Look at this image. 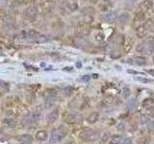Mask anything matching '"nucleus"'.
Returning a JSON list of instances; mask_svg holds the SVG:
<instances>
[{
  "label": "nucleus",
  "mask_w": 154,
  "mask_h": 144,
  "mask_svg": "<svg viewBox=\"0 0 154 144\" xmlns=\"http://www.w3.org/2000/svg\"><path fill=\"white\" fill-rule=\"evenodd\" d=\"M40 33L36 30H29L27 32V38H26V41H28L29 42H32V43H36V41H37V38L40 37Z\"/></svg>",
  "instance_id": "nucleus-10"
},
{
  "label": "nucleus",
  "mask_w": 154,
  "mask_h": 144,
  "mask_svg": "<svg viewBox=\"0 0 154 144\" xmlns=\"http://www.w3.org/2000/svg\"><path fill=\"white\" fill-rule=\"evenodd\" d=\"M26 38H27V32L23 31V30L20 31V32H18V34L15 36V38H16V40H18V41L26 40Z\"/></svg>",
  "instance_id": "nucleus-20"
},
{
  "label": "nucleus",
  "mask_w": 154,
  "mask_h": 144,
  "mask_svg": "<svg viewBox=\"0 0 154 144\" xmlns=\"http://www.w3.org/2000/svg\"><path fill=\"white\" fill-rule=\"evenodd\" d=\"M64 119L68 124H77L82 121V115L78 113H68L65 114Z\"/></svg>",
  "instance_id": "nucleus-6"
},
{
  "label": "nucleus",
  "mask_w": 154,
  "mask_h": 144,
  "mask_svg": "<svg viewBox=\"0 0 154 144\" xmlns=\"http://www.w3.org/2000/svg\"><path fill=\"white\" fill-rule=\"evenodd\" d=\"M138 80L141 81V82H143V83H149L150 80H147V79H140V78H138Z\"/></svg>",
  "instance_id": "nucleus-36"
},
{
  "label": "nucleus",
  "mask_w": 154,
  "mask_h": 144,
  "mask_svg": "<svg viewBox=\"0 0 154 144\" xmlns=\"http://www.w3.org/2000/svg\"><path fill=\"white\" fill-rule=\"evenodd\" d=\"M58 116H59V110L58 109H55L53 110L50 113H48L47 114V116H46V120H47V122L48 123H54L55 121H56L58 119Z\"/></svg>",
  "instance_id": "nucleus-11"
},
{
  "label": "nucleus",
  "mask_w": 154,
  "mask_h": 144,
  "mask_svg": "<svg viewBox=\"0 0 154 144\" xmlns=\"http://www.w3.org/2000/svg\"><path fill=\"white\" fill-rule=\"evenodd\" d=\"M104 38H105V36H104V34H102V33H97L96 35V40L98 42H102L104 41Z\"/></svg>",
  "instance_id": "nucleus-28"
},
{
  "label": "nucleus",
  "mask_w": 154,
  "mask_h": 144,
  "mask_svg": "<svg viewBox=\"0 0 154 144\" xmlns=\"http://www.w3.org/2000/svg\"><path fill=\"white\" fill-rule=\"evenodd\" d=\"M38 15V11L35 7H28L26 8L23 13H22V16L25 20H27L29 22H33L37 19Z\"/></svg>",
  "instance_id": "nucleus-4"
},
{
  "label": "nucleus",
  "mask_w": 154,
  "mask_h": 144,
  "mask_svg": "<svg viewBox=\"0 0 154 144\" xmlns=\"http://www.w3.org/2000/svg\"><path fill=\"white\" fill-rule=\"evenodd\" d=\"M130 94H131L130 88L128 87H125L123 88V97L125 98V99H127V98L130 96Z\"/></svg>",
  "instance_id": "nucleus-29"
},
{
  "label": "nucleus",
  "mask_w": 154,
  "mask_h": 144,
  "mask_svg": "<svg viewBox=\"0 0 154 144\" xmlns=\"http://www.w3.org/2000/svg\"><path fill=\"white\" fill-rule=\"evenodd\" d=\"M49 41V38L47 36L45 35H40V37L37 38V41H36V43H45V42H47Z\"/></svg>",
  "instance_id": "nucleus-22"
},
{
  "label": "nucleus",
  "mask_w": 154,
  "mask_h": 144,
  "mask_svg": "<svg viewBox=\"0 0 154 144\" xmlns=\"http://www.w3.org/2000/svg\"><path fill=\"white\" fill-rule=\"evenodd\" d=\"M65 136H67V131L63 127H59V128L52 131L50 137H49V141L51 144H56L58 142L62 141Z\"/></svg>",
  "instance_id": "nucleus-2"
},
{
  "label": "nucleus",
  "mask_w": 154,
  "mask_h": 144,
  "mask_svg": "<svg viewBox=\"0 0 154 144\" xmlns=\"http://www.w3.org/2000/svg\"><path fill=\"white\" fill-rule=\"evenodd\" d=\"M19 140H20L22 143L29 144L30 142H32V136L30 135H22L19 136Z\"/></svg>",
  "instance_id": "nucleus-19"
},
{
  "label": "nucleus",
  "mask_w": 154,
  "mask_h": 144,
  "mask_svg": "<svg viewBox=\"0 0 154 144\" xmlns=\"http://www.w3.org/2000/svg\"><path fill=\"white\" fill-rule=\"evenodd\" d=\"M79 137L85 142H94L100 139V133L93 129H85L79 134Z\"/></svg>",
  "instance_id": "nucleus-1"
},
{
  "label": "nucleus",
  "mask_w": 154,
  "mask_h": 144,
  "mask_svg": "<svg viewBox=\"0 0 154 144\" xmlns=\"http://www.w3.org/2000/svg\"><path fill=\"white\" fill-rule=\"evenodd\" d=\"M76 65H77V66H78V67H80L82 64H81V63H77V64H76Z\"/></svg>",
  "instance_id": "nucleus-39"
},
{
  "label": "nucleus",
  "mask_w": 154,
  "mask_h": 144,
  "mask_svg": "<svg viewBox=\"0 0 154 144\" xmlns=\"http://www.w3.org/2000/svg\"><path fill=\"white\" fill-rule=\"evenodd\" d=\"M153 103H154V100L152 99V98H147V99H146L143 102V107H148V108H150V106H151V105H153Z\"/></svg>",
  "instance_id": "nucleus-26"
},
{
  "label": "nucleus",
  "mask_w": 154,
  "mask_h": 144,
  "mask_svg": "<svg viewBox=\"0 0 154 144\" xmlns=\"http://www.w3.org/2000/svg\"><path fill=\"white\" fill-rule=\"evenodd\" d=\"M146 34H147V30H146V28L145 25H140L139 27H137L136 35H137V37H138V38H145L146 36Z\"/></svg>",
  "instance_id": "nucleus-13"
},
{
  "label": "nucleus",
  "mask_w": 154,
  "mask_h": 144,
  "mask_svg": "<svg viewBox=\"0 0 154 144\" xmlns=\"http://www.w3.org/2000/svg\"><path fill=\"white\" fill-rule=\"evenodd\" d=\"M122 144H132V140L130 138H123Z\"/></svg>",
  "instance_id": "nucleus-35"
},
{
  "label": "nucleus",
  "mask_w": 154,
  "mask_h": 144,
  "mask_svg": "<svg viewBox=\"0 0 154 144\" xmlns=\"http://www.w3.org/2000/svg\"><path fill=\"white\" fill-rule=\"evenodd\" d=\"M143 20H145V15H143V13H139V14L136 15L135 21L142 22V21H143Z\"/></svg>",
  "instance_id": "nucleus-30"
},
{
  "label": "nucleus",
  "mask_w": 154,
  "mask_h": 144,
  "mask_svg": "<svg viewBox=\"0 0 154 144\" xmlns=\"http://www.w3.org/2000/svg\"><path fill=\"white\" fill-rule=\"evenodd\" d=\"M40 120V113H29L24 116L23 123L26 126H33L35 124L38 123V121Z\"/></svg>",
  "instance_id": "nucleus-5"
},
{
  "label": "nucleus",
  "mask_w": 154,
  "mask_h": 144,
  "mask_svg": "<svg viewBox=\"0 0 154 144\" xmlns=\"http://www.w3.org/2000/svg\"><path fill=\"white\" fill-rule=\"evenodd\" d=\"M122 140H123V137L122 136L115 135L110 138L109 142H110V144H122Z\"/></svg>",
  "instance_id": "nucleus-16"
},
{
  "label": "nucleus",
  "mask_w": 154,
  "mask_h": 144,
  "mask_svg": "<svg viewBox=\"0 0 154 144\" xmlns=\"http://www.w3.org/2000/svg\"><path fill=\"white\" fill-rule=\"evenodd\" d=\"M148 74H150L151 76H154V69H149L148 70Z\"/></svg>",
  "instance_id": "nucleus-37"
},
{
  "label": "nucleus",
  "mask_w": 154,
  "mask_h": 144,
  "mask_svg": "<svg viewBox=\"0 0 154 144\" xmlns=\"http://www.w3.org/2000/svg\"><path fill=\"white\" fill-rule=\"evenodd\" d=\"M12 19V16L9 13L4 9H0V21L9 22Z\"/></svg>",
  "instance_id": "nucleus-12"
},
{
  "label": "nucleus",
  "mask_w": 154,
  "mask_h": 144,
  "mask_svg": "<svg viewBox=\"0 0 154 144\" xmlns=\"http://www.w3.org/2000/svg\"><path fill=\"white\" fill-rule=\"evenodd\" d=\"M93 76H94V78H97V76H98V75H97V74H96V75H94H94H93Z\"/></svg>",
  "instance_id": "nucleus-40"
},
{
  "label": "nucleus",
  "mask_w": 154,
  "mask_h": 144,
  "mask_svg": "<svg viewBox=\"0 0 154 144\" xmlns=\"http://www.w3.org/2000/svg\"><path fill=\"white\" fill-rule=\"evenodd\" d=\"M98 118H99V114H98V113H91L90 115L87 117V121L91 124H94L98 120Z\"/></svg>",
  "instance_id": "nucleus-17"
},
{
  "label": "nucleus",
  "mask_w": 154,
  "mask_h": 144,
  "mask_svg": "<svg viewBox=\"0 0 154 144\" xmlns=\"http://www.w3.org/2000/svg\"><path fill=\"white\" fill-rule=\"evenodd\" d=\"M65 70L70 71V70H72V67H65Z\"/></svg>",
  "instance_id": "nucleus-38"
},
{
  "label": "nucleus",
  "mask_w": 154,
  "mask_h": 144,
  "mask_svg": "<svg viewBox=\"0 0 154 144\" xmlns=\"http://www.w3.org/2000/svg\"><path fill=\"white\" fill-rule=\"evenodd\" d=\"M149 122V118L148 116L146 115V114H142L140 117V123L141 124H147Z\"/></svg>",
  "instance_id": "nucleus-27"
},
{
  "label": "nucleus",
  "mask_w": 154,
  "mask_h": 144,
  "mask_svg": "<svg viewBox=\"0 0 154 144\" xmlns=\"http://www.w3.org/2000/svg\"><path fill=\"white\" fill-rule=\"evenodd\" d=\"M72 93V88L71 87H65L63 90V94H65V96H70Z\"/></svg>",
  "instance_id": "nucleus-31"
},
{
  "label": "nucleus",
  "mask_w": 154,
  "mask_h": 144,
  "mask_svg": "<svg viewBox=\"0 0 154 144\" xmlns=\"http://www.w3.org/2000/svg\"><path fill=\"white\" fill-rule=\"evenodd\" d=\"M37 138L39 140H44V139H46V137H47V134L44 132V131H40L38 134H37Z\"/></svg>",
  "instance_id": "nucleus-23"
},
{
  "label": "nucleus",
  "mask_w": 154,
  "mask_h": 144,
  "mask_svg": "<svg viewBox=\"0 0 154 144\" xmlns=\"http://www.w3.org/2000/svg\"><path fill=\"white\" fill-rule=\"evenodd\" d=\"M145 26H146L147 31L154 33V21L152 20V19H148V20L146 21V23Z\"/></svg>",
  "instance_id": "nucleus-21"
},
{
  "label": "nucleus",
  "mask_w": 154,
  "mask_h": 144,
  "mask_svg": "<svg viewBox=\"0 0 154 144\" xmlns=\"http://www.w3.org/2000/svg\"><path fill=\"white\" fill-rule=\"evenodd\" d=\"M142 7L143 10H146V11H148V10H151L153 7V3L151 0H145V1H143L142 3Z\"/></svg>",
  "instance_id": "nucleus-18"
},
{
  "label": "nucleus",
  "mask_w": 154,
  "mask_h": 144,
  "mask_svg": "<svg viewBox=\"0 0 154 144\" xmlns=\"http://www.w3.org/2000/svg\"><path fill=\"white\" fill-rule=\"evenodd\" d=\"M127 64H136V65H146L148 64V60L143 56H134L127 59Z\"/></svg>",
  "instance_id": "nucleus-8"
},
{
  "label": "nucleus",
  "mask_w": 154,
  "mask_h": 144,
  "mask_svg": "<svg viewBox=\"0 0 154 144\" xmlns=\"http://www.w3.org/2000/svg\"><path fill=\"white\" fill-rule=\"evenodd\" d=\"M146 42H149V43L151 44H154V36H150V37H148L146 38Z\"/></svg>",
  "instance_id": "nucleus-34"
},
{
  "label": "nucleus",
  "mask_w": 154,
  "mask_h": 144,
  "mask_svg": "<svg viewBox=\"0 0 154 144\" xmlns=\"http://www.w3.org/2000/svg\"><path fill=\"white\" fill-rule=\"evenodd\" d=\"M147 129L150 131H154V121H149L147 123Z\"/></svg>",
  "instance_id": "nucleus-33"
},
{
  "label": "nucleus",
  "mask_w": 154,
  "mask_h": 144,
  "mask_svg": "<svg viewBox=\"0 0 154 144\" xmlns=\"http://www.w3.org/2000/svg\"><path fill=\"white\" fill-rule=\"evenodd\" d=\"M91 79V77H90V75H84V76H82L80 79H79V81L80 82H84V83H86V82H88Z\"/></svg>",
  "instance_id": "nucleus-32"
},
{
  "label": "nucleus",
  "mask_w": 154,
  "mask_h": 144,
  "mask_svg": "<svg viewBox=\"0 0 154 144\" xmlns=\"http://www.w3.org/2000/svg\"><path fill=\"white\" fill-rule=\"evenodd\" d=\"M102 17H103V20L106 21L107 23H114V22L117 20V16L116 13H115V12L108 11V12H106L105 14L103 15Z\"/></svg>",
  "instance_id": "nucleus-9"
},
{
  "label": "nucleus",
  "mask_w": 154,
  "mask_h": 144,
  "mask_svg": "<svg viewBox=\"0 0 154 144\" xmlns=\"http://www.w3.org/2000/svg\"><path fill=\"white\" fill-rule=\"evenodd\" d=\"M55 102H56V92L55 91L49 90V92L47 91L46 95H45L44 98V106L46 109H50L55 105Z\"/></svg>",
  "instance_id": "nucleus-7"
},
{
  "label": "nucleus",
  "mask_w": 154,
  "mask_h": 144,
  "mask_svg": "<svg viewBox=\"0 0 154 144\" xmlns=\"http://www.w3.org/2000/svg\"><path fill=\"white\" fill-rule=\"evenodd\" d=\"M136 51L140 54L143 55H153L154 54V44L149 43V42L143 41L142 43H139L136 46Z\"/></svg>",
  "instance_id": "nucleus-3"
},
{
  "label": "nucleus",
  "mask_w": 154,
  "mask_h": 144,
  "mask_svg": "<svg viewBox=\"0 0 154 144\" xmlns=\"http://www.w3.org/2000/svg\"><path fill=\"white\" fill-rule=\"evenodd\" d=\"M104 105H107V106H109V105H111L113 102H114V97L113 96H107L104 98V100L102 101Z\"/></svg>",
  "instance_id": "nucleus-25"
},
{
  "label": "nucleus",
  "mask_w": 154,
  "mask_h": 144,
  "mask_svg": "<svg viewBox=\"0 0 154 144\" xmlns=\"http://www.w3.org/2000/svg\"><path fill=\"white\" fill-rule=\"evenodd\" d=\"M139 102L137 101L136 98H132V99H129L126 102V107L129 110H135L138 107Z\"/></svg>",
  "instance_id": "nucleus-14"
},
{
  "label": "nucleus",
  "mask_w": 154,
  "mask_h": 144,
  "mask_svg": "<svg viewBox=\"0 0 154 144\" xmlns=\"http://www.w3.org/2000/svg\"><path fill=\"white\" fill-rule=\"evenodd\" d=\"M110 137H111L110 133H105V134H104V135L102 136V137H101V144H105L107 141H109Z\"/></svg>",
  "instance_id": "nucleus-24"
},
{
  "label": "nucleus",
  "mask_w": 154,
  "mask_h": 144,
  "mask_svg": "<svg viewBox=\"0 0 154 144\" xmlns=\"http://www.w3.org/2000/svg\"><path fill=\"white\" fill-rule=\"evenodd\" d=\"M117 19H119V21H120L122 24H126L127 22L129 21L130 15H129L128 13H122V14H120V15H119V17H117Z\"/></svg>",
  "instance_id": "nucleus-15"
}]
</instances>
